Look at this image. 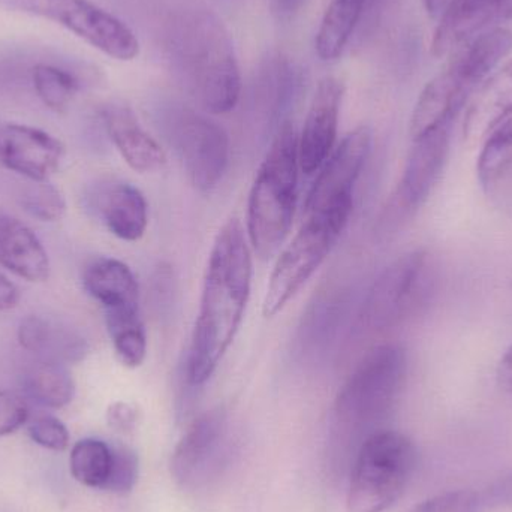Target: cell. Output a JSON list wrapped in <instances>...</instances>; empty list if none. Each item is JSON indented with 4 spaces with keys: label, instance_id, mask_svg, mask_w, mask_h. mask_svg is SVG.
Masks as SVG:
<instances>
[{
    "label": "cell",
    "instance_id": "obj_1",
    "mask_svg": "<svg viewBox=\"0 0 512 512\" xmlns=\"http://www.w3.org/2000/svg\"><path fill=\"white\" fill-rule=\"evenodd\" d=\"M252 251L239 219L219 230L204 277L188 358L189 384H206L233 345L251 297Z\"/></svg>",
    "mask_w": 512,
    "mask_h": 512
},
{
    "label": "cell",
    "instance_id": "obj_2",
    "mask_svg": "<svg viewBox=\"0 0 512 512\" xmlns=\"http://www.w3.org/2000/svg\"><path fill=\"white\" fill-rule=\"evenodd\" d=\"M164 48L183 89L207 113H230L242 95L233 39L206 6L177 9L165 24Z\"/></svg>",
    "mask_w": 512,
    "mask_h": 512
},
{
    "label": "cell",
    "instance_id": "obj_3",
    "mask_svg": "<svg viewBox=\"0 0 512 512\" xmlns=\"http://www.w3.org/2000/svg\"><path fill=\"white\" fill-rule=\"evenodd\" d=\"M511 30L496 29L472 39L451 54L450 62L418 96L411 116L412 140L451 126L484 81L511 53Z\"/></svg>",
    "mask_w": 512,
    "mask_h": 512
},
{
    "label": "cell",
    "instance_id": "obj_4",
    "mask_svg": "<svg viewBox=\"0 0 512 512\" xmlns=\"http://www.w3.org/2000/svg\"><path fill=\"white\" fill-rule=\"evenodd\" d=\"M298 171V134L288 120L276 129L249 195L246 236L252 251L264 261L277 255L291 231Z\"/></svg>",
    "mask_w": 512,
    "mask_h": 512
},
{
    "label": "cell",
    "instance_id": "obj_5",
    "mask_svg": "<svg viewBox=\"0 0 512 512\" xmlns=\"http://www.w3.org/2000/svg\"><path fill=\"white\" fill-rule=\"evenodd\" d=\"M352 203L307 215L298 233L277 258L268 280L262 313L273 318L303 288L336 246L348 225Z\"/></svg>",
    "mask_w": 512,
    "mask_h": 512
},
{
    "label": "cell",
    "instance_id": "obj_6",
    "mask_svg": "<svg viewBox=\"0 0 512 512\" xmlns=\"http://www.w3.org/2000/svg\"><path fill=\"white\" fill-rule=\"evenodd\" d=\"M408 357L399 343L376 346L355 367L334 403L342 426L361 429L384 420L405 384Z\"/></svg>",
    "mask_w": 512,
    "mask_h": 512
},
{
    "label": "cell",
    "instance_id": "obj_7",
    "mask_svg": "<svg viewBox=\"0 0 512 512\" xmlns=\"http://www.w3.org/2000/svg\"><path fill=\"white\" fill-rule=\"evenodd\" d=\"M417 462L414 442L400 432L370 436L355 462L349 512H384L402 496Z\"/></svg>",
    "mask_w": 512,
    "mask_h": 512
},
{
    "label": "cell",
    "instance_id": "obj_8",
    "mask_svg": "<svg viewBox=\"0 0 512 512\" xmlns=\"http://www.w3.org/2000/svg\"><path fill=\"white\" fill-rule=\"evenodd\" d=\"M435 288V262L429 252L415 249L399 256L373 282L361 321L375 331L397 327L427 306Z\"/></svg>",
    "mask_w": 512,
    "mask_h": 512
},
{
    "label": "cell",
    "instance_id": "obj_9",
    "mask_svg": "<svg viewBox=\"0 0 512 512\" xmlns=\"http://www.w3.org/2000/svg\"><path fill=\"white\" fill-rule=\"evenodd\" d=\"M161 120L189 182L198 191H213L230 164V138L225 129L209 117L180 105L165 108Z\"/></svg>",
    "mask_w": 512,
    "mask_h": 512
},
{
    "label": "cell",
    "instance_id": "obj_10",
    "mask_svg": "<svg viewBox=\"0 0 512 512\" xmlns=\"http://www.w3.org/2000/svg\"><path fill=\"white\" fill-rule=\"evenodd\" d=\"M0 6L54 21L111 59L129 62L140 53L128 24L90 0H0Z\"/></svg>",
    "mask_w": 512,
    "mask_h": 512
},
{
    "label": "cell",
    "instance_id": "obj_11",
    "mask_svg": "<svg viewBox=\"0 0 512 512\" xmlns=\"http://www.w3.org/2000/svg\"><path fill=\"white\" fill-rule=\"evenodd\" d=\"M450 128L435 129L415 138L396 191L379 219V234H393L429 200L450 155Z\"/></svg>",
    "mask_w": 512,
    "mask_h": 512
},
{
    "label": "cell",
    "instance_id": "obj_12",
    "mask_svg": "<svg viewBox=\"0 0 512 512\" xmlns=\"http://www.w3.org/2000/svg\"><path fill=\"white\" fill-rule=\"evenodd\" d=\"M372 129L358 126L333 150L307 195L304 216L352 203L354 188L372 152Z\"/></svg>",
    "mask_w": 512,
    "mask_h": 512
},
{
    "label": "cell",
    "instance_id": "obj_13",
    "mask_svg": "<svg viewBox=\"0 0 512 512\" xmlns=\"http://www.w3.org/2000/svg\"><path fill=\"white\" fill-rule=\"evenodd\" d=\"M62 141L42 129L0 122V164L29 182H44L65 159Z\"/></svg>",
    "mask_w": 512,
    "mask_h": 512
},
{
    "label": "cell",
    "instance_id": "obj_14",
    "mask_svg": "<svg viewBox=\"0 0 512 512\" xmlns=\"http://www.w3.org/2000/svg\"><path fill=\"white\" fill-rule=\"evenodd\" d=\"M342 99V81L327 77L318 84L303 131L298 135V164L306 176L318 173L333 153Z\"/></svg>",
    "mask_w": 512,
    "mask_h": 512
},
{
    "label": "cell",
    "instance_id": "obj_15",
    "mask_svg": "<svg viewBox=\"0 0 512 512\" xmlns=\"http://www.w3.org/2000/svg\"><path fill=\"white\" fill-rule=\"evenodd\" d=\"M227 423L224 412L201 415L183 436L173 454L174 478L185 486H194L218 471L227 454Z\"/></svg>",
    "mask_w": 512,
    "mask_h": 512
},
{
    "label": "cell",
    "instance_id": "obj_16",
    "mask_svg": "<svg viewBox=\"0 0 512 512\" xmlns=\"http://www.w3.org/2000/svg\"><path fill=\"white\" fill-rule=\"evenodd\" d=\"M512 20V0H454L439 18L432 41L438 59L450 56L472 39L502 29Z\"/></svg>",
    "mask_w": 512,
    "mask_h": 512
},
{
    "label": "cell",
    "instance_id": "obj_17",
    "mask_svg": "<svg viewBox=\"0 0 512 512\" xmlns=\"http://www.w3.org/2000/svg\"><path fill=\"white\" fill-rule=\"evenodd\" d=\"M86 200L90 212L117 239L138 242L146 234L147 201L131 183L102 180L87 192Z\"/></svg>",
    "mask_w": 512,
    "mask_h": 512
},
{
    "label": "cell",
    "instance_id": "obj_18",
    "mask_svg": "<svg viewBox=\"0 0 512 512\" xmlns=\"http://www.w3.org/2000/svg\"><path fill=\"white\" fill-rule=\"evenodd\" d=\"M18 343L41 361L80 363L89 354L86 337L62 319L47 315H27L17 330Z\"/></svg>",
    "mask_w": 512,
    "mask_h": 512
},
{
    "label": "cell",
    "instance_id": "obj_19",
    "mask_svg": "<svg viewBox=\"0 0 512 512\" xmlns=\"http://www.w3.org/2000/svg\"><path fill=\"white\" fill-rule=\"evenodd\" d=\"M108 137L123 161L137 173H155L167 164V156L158 141L138 122L131 108L108 105L102 111Z\"/></svg>",
    "mask_w": 512,
    "mask_h": 512
},
{
    "label": "cell",
    "instance_id": "obj_20",
    "mask_svg": "<svg viewBox=\"0 0 512 512\" xmlns=\"http://www.w3.org/2000/svg\"><path fill=\"white\" fill-rule=\"evenodd\" d=\"M87 294L101 304L104 316L140 312V288L131 268L114 258H98L83 273Z\"/></svg>",
    "mask_w": 512,
    "mask_h": 512
},
{
    "label": "cell",
    "instance_id": "obj_21",
    "mask_svg": "<svg viewBox=\"0 0 512 512\" xmlns=\"http://www.w3.org/2000/svg\"><path fill=\"white\" fill-rule=\"evenodd\" d=\"M477 174L489 203L512 215V117L484 138Z\"/></svg>",
    "mask_w": 512,
    "mask_h": 512
},
{
    "label": "cell",
    "instance_id": "obj_22",
    "mask_svg": "<svg viewBox=\"0 0 512 512\" xmlns=\"http://www.w3.org/2000/svg\"><path fill=\"white\" fill-rule=\"evenodd\" d=\"M0 265L27 282L50 277V258L41 240L14 216L0 213Z\"/></svg>",
    "mask_w": 512,
    "mask_h": 512
},
{
    "label": "cell",
    "instance_id": "obj_23",
    "mask_svg": "<svg viewBox=\"0 0 512 512\" xmlns=\"http://www.w3.org/2000/svg\"><path fill=\"white\" fill-rule=\"evenodd\" d=\"M512 117V60L502 66L469 102L465 116L466 141L477 144L498 128L502 122Z\"/></svg>",
    "mask_w": 512,
    "mask_h": 512
},
{
    "label": "cell",
    "instance_id": "obj_24",
    "mask_svg": "<svg viewBox=\"0 0 512 512\" xmlns=\"http://www.w3.org/2000/svg\"><path fill=\"white\" fill-rule=\"evenodd\" d=\"M367 12L366 0H333L325 11L316 35V53L334 60L343 53Z\"/></svg>",
    "mask_w": 512,
    "mask_h": 512
},
{
    "label": "cell",
    "instance_id": "obj_25",
    "mask_svg": "<svg viewBox=\"0 0 512 512\" xmlns=\"http://www.w3.org/2000/svg\"><path fill=\"white\" fill-rule=\"evenodd\" d=\"M24 390L39 405L60 409L72 402L75 382L66 364L41 361L24 375Z\"/></svg>",
    "mask_w": 512,
    "mask_h": 512
},
{
    "label": "cell",
    "instance_id": "obj_26",
    "mask_svg": "<svg viewBox=\"0 0 512 512\" xmlns=\"http://www.w3.org/2000/svg\"><path fill=\"white\" fill-rule=\"evenodd\" d=\"M111 448L99 439H83L72 448V477L86 487L104 489L111 471Z\"/></svg>",
    "mask_w": 512,
    "mask_h": 512
},
{
    "label": "cell",
    "instance_id": "obj_27",
    "mask_svg": "<svg viewBox=\"0 0 512 512\" xmlns=\"http://www.w3.org/2000/svg\"><path fill=\"white\" fill-rule=\"evenodd\" d=\"M33 89L45 107L54 113H65L80 90V83L71 72L54 65L39 63L32 72Z\"/></svg>",
    "mask_w": 512,
    "mask_h": 512
},
{
    "label": "cell",
    "instance_id": "obj_28",
    "mask_svg": "<svg viewBox=\"0 0 512 512\" xmlns=\"http://www.w3.org/2000/svg\"><path fill=\"white\" fill-rule=\"evenodd\" d=\"M107 330L120 363L131 369L140 367L147 355V336L141 316L122 319L113 324L108 322Z\"/></svg>",
    "mask_w": 512,
    "mask_h": 512
},
{
    "label": "cell",
    "instance_id": "obj_29",
    "mask_svg": "<svg viewBox=\"0 0 512 512\" xmlns=\"http://www.w3.org/2000/svg\"><path fill=\"white\" fill-rule=\"evenodd\" d=\"M20 204L32 218L41 222L60 221L66 212L65 197L48 180L30 182L20 195Z\"/></svg>",
    "mask_w": 512,
    "mask_h": 512
},
{
    "label": "cell",
    "instance_id": "obj_30",
    "mask_svg": "<svg viewBox=\"0 0 512 512\" xmlns=\"http://www.w3.org/2000/svg\"><path fill=\"white\" fill-rule=\"evenodd\" d=\"M487 508L484 493L474 490H453L433 496L408 512H483Z\"/></svg>",
    "mask_w": 512,
    "mask_h": 512
},
{
    "label": "cell",
    "instance_id": "obj_31",
    "mask_svg": "<svg viewBox=\"0 0 512 512\" xmlns=\"http://www.w3.org/2000/svg\"><path fill=\"white\" fill-rule=\"evenodd\" d=\"M111 471L104 490L128 493L134 489L138 478V457L131 448H111Z\"/></svg>",
    "mask_w": 512,
    "mask_h": 512
},
{
    "label": "cell",
    "instance_id": "obj_32",
    "mask_svg": "<svg viewBox=\"0 0 512 512\" xmlns=\"http://www.w3.org/2000/svg\"><path fill=\"white\" fill-rule=\"evenodd\" d=\"M33 442L53 451L66 450L69 444V433L65 424L51 415H39L30 421L27 427Z\"/></svg>",
    "mask_w": 512,
    "mask_h": 512
},
{
    "label": "cell",
    "instance_id": "obj_33",
    "mask_svg": "<svg viewBox=\"0 0 512 512\" xmlns=\"http://www.w3.org/2000/svg\"><path fill=\"white\" fill-rule=\"evenodd\" d=\"M29 418V406L20 394L0 391V436L15 432Z\"/></svg>",
    "mask_w": 512,
    "mask_h": 512
},
{
    "label": "cell",
    "instance_id": "obj_34",
    "mask_svg": "<svg viewBox=\"0 0 512 512\" xmlns=\"http://www.w3.org/2000/svg\"><path fill=\"white\" fill-rule=\"evenodd\" d=\"M108 424L117 432H131L137 424V411L125 402L113 403L107 412Z\"/></svg>",
    "mask_w": 512,
    "mask_h": 512
},
{
    "label": "cell",
    "instance_id": "obj_35",
    "mask_svg": "<svg viewBox=\"0 0 512 512\" xmlns=\"http://www.w3.org/2000/svg\"><path fill=\"white\" fill-rule=\"evenodd\" d=\"M18 301H20V291H18L17 285L11 282L5 274L0 273V312L14 309L17 307Z\"/></svg>",
    "mask_w": 512,
    "mask_h": 512
},
{
    "label": "cell",
    "instance_id": "obj_36",
    "mask_svg": "<svg viewBox=\"0 0 512 512\" xmlns=\"http://www.w3.org/2000/svg\"><path fill=\"white\" fill-rule=\"evenodd\" d=\"M496 379L498 385L505 393L512 394V343L510 348L505 351L504 357L501 358L496 370Z\"/></svg>",
    "mask_w": 512,
    "mask_h": 512
},
{
    "label": "cell",
    "instance_id": "obj_37",
    "mask_svg": "<svg viewBox=\"0 0 512 512\" xmlns=\"http://www.w3.org/2000/svg\"><path fill=\"white\" fill-rule=\"evenodd\" d=\"M306 0H271V9L277 20L288 21L303 8Z\"/></svg>",
    "mask_w": 512,
    "mask_h": 512
},
{
    "label": "cell",
    "instance_id": "obj_38",
    "mask_svg": "<svg viewBox=\"0 0 512 512\" xmlns=\"http://www.w3.org/2000/svg\"><path fill=\"white\" fill-rule=\"evenodd\" d=\"M421 2H423L424 8H426L430 17L441 18L454 0H421Z\"/></svg>",
    "mask_w": 512,
    "mask_h": 512
},
{
    "label": "cell",
    "instance_id": "obj_39",
    "mask_svg": "<svg viewBox=\"0 0 512 512\" xmlns=\"http://www.w3.org/2000/svg\"><path fill=\"white\" fill-rule=\"evenodd\" d=\"M367 3V11H372V9H375L376 6L381 3V0H366Z\"/></svg>",
    "mask_w": 512,
    "mask_h": 512
}]
</instances>
